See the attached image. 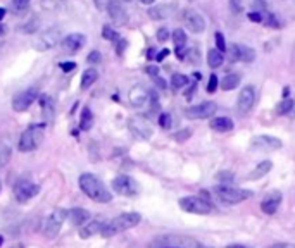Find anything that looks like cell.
<instances>
[{
  "label": "cell",
  "mask_w": 295,
  "mask_h": 248,
  "mask_svg": "<svg viewBox=\"0 0 295 248\" xmlns=\"http://www.w3.org/2000/svg\"><path fill=\"white\" fill-rule=\"evenodd\" d=\"M224 248H250V246H247V245H240V243H233V245H228V246H224Z\"/></svg>",
  "instance_id": "11a10c76"
},
{
  "label": "cell",
  "mask_w": 295,
  "mask_h": 248,
  "mask_svg": "<svg viewBox=\"0 0 295 248\" xmlns=\"http://www.w3.org/2000/svg\"><path fill=\"white\" fill-rule=\"evenodd\" d=\"M66 0H42V6L45 7V9H54V7L61 6V4H64Z\"/></svg>",
  "instance_id": "ee69618b"
},
{
  "label": "cell",
  "mask_w": 295,
  "mask_h": 248,
  "mask_svg": "<svg viewBox=\"0 0 295 248\" xmlns=\"http://www.w3.org/2000/svg\"><path fill=\"white\" fill-rule=\"evenodd\" d=\"M140 2H142L143 6H152V4L155 2V0H140Z\"/></svg>",
  "instance_id": "9f6ffc18"
},
{
  "label": "cell",
  "mask_w": 295,
  "mask_h": 248,
  "mask_svg": "<svg viewBox=\"0 0 295 248\" xmlns=\"http://www.w3.org/2000/svg\"><path fill=\"white\" fill-rule=\"evenodd\" d=\"M188 83H190V80H188V76H185V74H180V72H176V74L171 76V86H173L174 90L185 88Z\"/></svg>",
  "instance_id": "f546056e"
},
{
  "label": "cell",
  "mask_w": 295,
  "mask_h": 248,
  "mask_svg": "<svg viewBox=\"0 0 295 248\" xmlns=\"http://www.w3.org/2000/svg\"><path fill=\"white\" fill-rule=\"evenodd\" d=\"M145 72L149 76H152V78H157L159 76V68L157 66H147L145 68Z\"/></svg>",
  "instance_id": "c3c4849f"
},
{
  "label": "cell",
  "mask_w": 295,
  "mask_h": 248,
  "mask_svg": "<svg viewBox=\"0 0 295 248\" xmlns=\"http://www.w3.org/2000/svg\"><path fill=\"white\" fill-rule=\"evenodd\" d=\"M130 130H131V133L140 140H147L152 136V128H150L149 121L140 118V116L130 119Z\"/></svg>",
  "instance_id": "5bb4252c"
},
{
  "label": "cell",
  "mask_w": 295,
  "mask_h": 248,
  "mask_svg": "<svg viewBox=\"0 0 295 248\" xmlns=\"http://www.w3.org/2000/svg\"><path fill=\"white\" fill-rule=\"evenodd\" d=\"M59 68L64 72H71L76 69V62L75 60H66V62H59Z\"/></svg>",
  "instance_id": "ab89813d"
},
{
  "label": "cell",
  "mask_w": 295,
  "mask_h": 248,
  "mask_svg": "<svg viewBox=\"0 0 295 248\" xmlns=\"http://www.w3.org/2000/svg\"><path fill=\"white\" fill-rule=\"evenodd\" d=\"M66 219H68V210H64V208H56L52 214L47 217L45 226H44V234L49 240L56 238V236L59 234V231H61V228Z\"/></svg>",
  "instance_id": "8992f818"
},
{
  "label": "cell",
  "mask_w": 295,
  "mask_h": 248,
  "mask_svg": "<svg viewBox=\"0 0 295 248\" xmlns=\"http://www.w3.org/2000/svg\"><path fill=\"white\" fill-rule=\"evenodd\" d=\"M197 248H207V246H197Z\"/></svg>",
  "instance_id": "e7e4bbea"
},
{
  "label": "cell",
  "mask_w": 295,
  "mask_h": 248,
  "mask_svg": "<svg viewBox=\"0 0 295 248\" xmlns=\"http://www.w3.org/2000/svg\"><path fill=\"white\" fill-rule=\"evenodd\" d=\"M171 36H173L174 54H176L178 60H185V57H186V42H188V38H186L185 30H181V28L174 30Z\"/></svg>",
  "instance_id": "e0dca14e"
},
{
  "label": "cell",
  "mask_w": 295,
  "mask_h": 248,
  "mask_svg": "<svg viewBox=\"0 0 295 248\" xmlns=\"http://www.w3.org/2000/svg\"><path fill=\"white\" fill-rule=\"evenodd\" d=\"M214 38H216V45H217V50H219V52H226L228 50V45H226V42H224V36H223V33H219V31H217V33L214 34Z\"/></svg>",
  "instance_id": "74e56055"
},
{
  "label": "cell",
  "mask_w": 295,
  "mask_h": 248,
  "mask_svg": "<svg viewBox=\"0 0 295 248\" xmlns=\"http://www.w3.org/2000/svg\"><path fill=\"white\" fill-rule=\"evenodd\" d=\"M68 219L71 220V224L73 226H85V224L90 220V212L88 210H85V208H80V207H76V208H69L68 210Z\"/></svg>",
  "instance_id": "44dd1931"
},
{
  "label": "cell",
  "mask_w": 295,
  "mask_h": 248,
  "mask_svg": "<svg viewBox=\"0 0 295 248\" xmlns=\"http://www.w3.org/2000/svg\"><path fill=\"white\" fill-rule=\"evenodd\" d=\"M228 59L233 62H254L255 60V50L242 44H233L226 50Z\"/></svg>",
  "instance_id": "9c48e42d"
},
{
  "label": "cell",
  "mask_w": 295,
  "mask_h": 248,
  "mask_svg": "<svg viewBox=\"0 0 295 248\" xmlns=\"http://www.w3.org/2000/svg\"><path fill=\"white\" fill-rule=\"evenodd\" d=\"M247 18L250 19L252 22H262L264 21V16L261 12H257V10H252V12H248Z\"/></svg>",
  "instance_id": "bcb514c9"
},
{
  "label": "cell",
  "mask_w": 295,
  "mask_h": 248,
  "mask_svg": "<svg viewBox=\"0 0 295 248\" xmlns=\"http://www.w3.org/2000/svg\"><path fill=\"white\" fill-rule=\"evenodd\" d=\"M40 193V186L35 184L33 181L30 180H21L14 184V196L19 204H26L30 202L33 196H37Z\"/></svg>",
  "instance_id": "52a82bcc"
},
{
  "label": "cell",
  "mask_w": 295,
  "mask_h": 248,
  "mask_svg": "<svg viewBox=\"0 0 295 248\" xmlns=\"http://www.w3.org/2000/svg\"><path fill=\"white\" fill-rule=\"evenodd\" d=\"M85 44H87V36L81 33H71L66 38H62V42H61L62 48L69 54H75L78 50H81L85 46Z\"/></svg>",
  "instance_id": "9a60e30c"
},
{
  "label": "cell",
  "mask_w": 295,
  "mask_h": 248,
  "mask_svg": "<svg viewBox=\"0 0 295 248\" xmlns=\"http://www.w3.org/2000/svg\"><path fill=\"white\" fill-rule=\"evenodd\" d=\"M155 34H157V40H159V42H166V40H168V38L171 36V33H169L168 28H159L157 33H155Z\"/></svg>",
  "instance_id": "f6af8a7d"
},
{
  "label": "cell",
  "mask_w": 295,
  "mask_h": 248,
  "mask_svg": "<svg viewBox=\"0 0 295 248\" xmlns=\"http://www.w3.org/2000/svg\"><path fill=\"white\" fill-rule=\"evenodd\" d=\"M223 62H224L223 52H219L217 48H211L207 52V64H209V68H212V69L221 68V66H223Z\"/></svg>",
  "instance_id": "4316f807"
},
{
  "label": "cell",
  "mask_w": 295,
  "mask_h": 248,
  "mask_svg": "<svg viewBox=\"0 0 295 248\" xmlns=\"http://www.w3.org/2000/svg\"><path fill=\"white\" fill-rule=\"evenodd\" d=\"M293 112H295V104H293Z\"/></svg>",
  "instance_id": "03108f58"
},
{
  "label": "cell",
  "mask_w": 295,
  "mask_h": 248,
  "mask_svg": "<svg viewBox=\"0 0 295 248\" xmlns=\"http://www.w3.org/2000/svg\"><path fill=\"white\" fill-rule=\"evenodd\" d=\"M154 81H155V86L157 88H161V90H166V88H168V84H166V81L162 80V78H154Z\"/></svg>",
  "instance_id": "816d5d0a"
},
{
  "label": "cell",
  "mask_w": 295,
  "mask_h": 248,
  "mask_svg": "<svg viewBox=\"0 0 295 248\" xmlns=\"http://www.w3.org/2000/svg\"><path fill=\"white\" fill-rule=\"evenodd\" d=\"M149 98H150V93L143 90L142 86H135L133 90L130 92V102L133 104L135 107H142Z\"/></svg>",
  "instance_id": "603a6c76"
},
{
  "label": "cell",
  "mask_w": 295,
  "mask_h": 248,
  "mask_svg": "<svg viewBox=\"0 0 295 248\" xmlns=\"http://www.w3.org/2000/svg\"><path fill=\"white\" fill-rule=\"evenodd\" d=\"M281 200H283V196H281V193L279 192L267 193L261 202V210L267 216H273L274 212L278 210L279 205H281Z\"/></svg>",
  "instance_id": "2e32d148"
},
{
  "label": "cell",
  "mask_w": 295,
  "mask_h": 248,
  "mask_svg": "<svg viewBox=\"0 0 295 248\" xmlns=\"http://www.w3.org/2000/svg\"><path fill=\"white\" fill-rule=\"evenodd\" d=\"M240 81H242V76L236 74V72H230V74H226L223 80H221L219 86L223 88L224 92H231V90H235V88L238 86Z\"/></svg>",
  "instance_id": "cb8c5ba5"
},
{
  "label": "cell",
  "mask_w": 295,
  "mask_h": 248,
  "mask_svg": "<svg viewBox=\"0 0 295 248\" xmlns=\"http://www.w3.org/2000/svg\"><path fill=\"white\" fill-rule=\"evenodd\" d=\"M271 248H295L293 243H278V245H273Z\"/></svg>",
  "instance_id": "f5cc1de1"
},
{
  "label": "cell",
  "mask_w": 295,
  "mask_h": 248,
  "mask_svg": "<svg viewBox=\"0 0 295 248\" xmlns=\"http://www.w3.org/2000/svg\"><path fill=\"white\" fill-rule=\"evenodd\" d=\"M107 12H109V18H111L116 24H124V22L128 21L126 10H124L121 0H109Z\"/></svg>",
  "instance_id": "ac0fdd59"
},
{
  "label": "cell",
  "mask_w": 295,
  "mask_h": 248,
  "mask_svg": "<svg viewBox=\"0 0 295 248\" xmlns=\"http://www.w3.org/2000/svg\"><path fill=\"white\" fill-rule=\"evenodd\" d=\"M214 193L223 204H228V205L242 204V202L254 196V192H252V190H240V188H233V186H228V184H219L214 190Z\"/></svg>",
  "instance_id": "277c9868"
},
{
  "label": "cell",
  "mask_w": 295,
  "mask_h": 248,
  "mask_svg": "<svg viewBox=\"0 0 295 248\" xmlns=\"http://www.w3.org/2000/svg\"><path fill=\"white\" fill-rule=\"evenodd\" d=\"M2 243H4V236L0 234V246H2Z\"/></svg>",
  "instance_id": "94428289"
},
{
  "label": "cell",
  "mask_w": 295,
  "mask_h": 248,
  "mask_svg": "<svg viewBox=\"0 0 295 248\" xmlns=\"http://www.w3.org/2000/svg\"><path fill=\"white\" fill-rule=\"evenodd\" d=\"M255 104V88L254 86H243L242 90H240V95L238 98H236V108H238V112L242 116H245L250 112V108L254 107Z\"/></svg>",
  "instance_id": "7c38bea8"
},
{
  "label": "cell",
  "mask_w": 295,
  "mask_h": 248,
  "mask_svg": "<svg viewBox=\"0 0 295 248\" xmlns=\"http://www.w3.org/2000/svg\"><path fill=\"white\" fill-rule=\"evenodd\" d=\"M217 86H219V80H217L216 74H211L207 83V93H214L217 90Z\"/></svg>",
  "instance_id": "f35d334b"
},
{
  "label": "cell",
  "mask_w": 295,
  "mask_h": 248,
  "mask_svg": "<svg viewBox=\"0 0 295 248\" xmlns=\"http://www.w3.org/2000/svg\"><path fill=\"white\" fill-rule=\"evenodd\" d=\"M252 146L257 150H278L283 146V143L274 136L261 134V136H255L254 140H252Z\"/></svg>",
  "instance_id": "d6986e66"
},
{
  "label": "cell",
  "mask_w": 295,
  "mask_h": 248,
  "mask_svg": "<svg viewBox=\"0 0 295 248\" xmlns=\"http://www.w3.org/2000/svg\"><path fill=\"white\" fill-rule=\"evenodd\" d=\"M230 6H231L233 12H236V14H238L240 10L243 9V4L240 2V0H230Z\"/></svg>",
  "instance_id": "7dc6e473"
},
{
  "label": "cell",
  "mask_w": 295,
  "mask_h": 248,
  "mask_svg": "<svg viewBox=\"0 0 295 248\" xmlns=\"http://www.w3.org/2000/svg\"><path fill=\"white\" fill-rule=\"evenodd\" d=\"M4 34H6V26L0 22V36H4Z\"/></svg>",
  "instance_id": "680465c9"
},
{
  "label": "cell",
  "mask_w": 295,
  "mask_h": 248,
  "mask_svg": "<svg viewBox=\"0 0 295 248\" xmlns=\"http://www.w3.org/2000/svg\"><path fill=\"white\" fill-rule=\"evenodd\" d=\"M90 64H99L100 60H102V56H100L99 50H92L90 54H88V59H87Z\"/></svg>",
  "instance_id": "7bdbcfd3"
},
{
  "label": "cell",
  "mask_w": 295,
  "mask_h": 248,
  "mask_svg": "<svg viewBox=\"0 0 295 248\" xmlns=\"http://www.w3.org/2000/svg\"><path fill=\"white\" fill-rule=\"evenodd\" d=\"M97 78H99V72H97V69H87V71L81 74L80 88H81V90H88V88H90L92 84L97 81Z\"/></svg>",
  "instance_id": "484cf974"
},
{
  "label": "cell",
  "mask_w": 295,
  "mask_h": 248,
  "mask_svg": "<svg viewBox=\"0 0 295 248\" xmlns=\"http://www.w3.org/2000/svg\"><path fill=\"white\" fill-rule=\"evenodd\" d=\"M168 56H169V50H168V48H164V50H161V52H157V56H155V60L161 62V60H164Z\"/></svg>",
  "instance_id": "f907efd6"
},
{
  "label": "cell",
  "mask_w": 295,
  "mask_h": 248,
  "mask_svg": "<svg viewBox=\"0 0 295 248\" xmlns=\"http://www.w3.org/2000/svg\"><path fill=\"white\" fill-rule=\"evenodd\" d=\"M155 56H157L155 48H149V52H147V59H155Z\"/></svg>",
  "instance_id": "db71d44e"
},
{
  "label": "cell",
  "mask_w": 295,
  "mask_h": 248,
  "mask_svg": "<svg viewBox=\"0 0 295 248\" xmlns=\"http://www.w3.org/2000/svg\"><path fill=\"white\" fill-rule=\"evenodd\" d=\"M216 110H217L216 102H202V104H197V106L185 108V118L186 119H209L214 116Z\"/></svg>",
  "instance_id": "8fae6325"
},
{
  "label": "cell",
  "mask_w": 295,
  "mask_h": 248,
  "mask_svg": "<svg viewBox=\"0 0 295 248\" xmlns=\"http://www.w3.org/2000/svg\"><path fill=\"white\" fill-rule=\"evenodd\" d=\"M44 124H31V126L26 128L25 131L19 136V150L21 152H33L40 146L42 140H44Z\"/></svg>",
  "instance_id": "3957f363"
},
{
  "label": "cell",
  "mask_w": 295,
  "mask_h": 248,
  "mask_svg": "<svg viewBox=\"0 0 295 248\" xmlns=\"http://www.w3.org/2000/svg\"><path fill=\"white\" fill-rule=\"evenodd\" d=\"M166 12H168V7H152V9H149L150 19H164L168 16Z\"/></svg>",
  "instance_id": "e575fe53"
},
{
  "label": "cell",
  "mask_w": 295,
  "mask_h": 248,
  "mask_svg": "<svg viewBox=\"0 0 295 248\" xmlns=\"http://www.w3.org/2000/svg\"><path fill=\"white\" fill-rule=\"evenodd\" d=\"M93 6H95L99 10H104V9H107L109 0H93Z\"/></svg>",
  "instance_id": "681fc988"
},
{
  "label": "cell",
  "mask_w": 295,
  "mask_h": 248,
  "mask_svg": "<svg viewBox=\"0 0 295 248\" xmlns=\"http://www.w3.org/2000/svg\"><path fill=\"white\" fill-rule=\"evenodd\" d=\"M80 190L93 202H99V204H107L112 200V193L107 190V186L95 176V174L85 172L80 176Z\"/></svg>",
  "instance_id": "6da1fadb"
},
{
  "label": "cell",
  "mask_w": 295,
  "mask_h": 248,
  "mask_svg": "<svg viewBox=\"0 0 295 248\" xmlns=\"http://www.w3.org/2000/svg\"><path fill=\"white\" fill-rule=\"evenodd\" d=\"M30 2L31 0H11V9H13V12H16V14L25 12V10L30 7Z\"/></svg>",
  "instance_id": "d6a6232c"
},
{
  "label": "cell",
  "mask_w": 295,
  "mask_h": 248,
  "mask_svg": "<svg viewBox=\"0 0 295 248\" xmlns=\"http://www.w3.org/2000/svg\"><path fill=\"white\" fill-rule=\"evenodd\" d=\"M6 12H7V10L4 9V7H0V21H2V19L6 18Z\"/></svg>",
  "instance_id": "6f0895ef"
},
{
  "label": "cell",
  "mask_w": 295,
  "mask_h": 248,
  "mask_svg": "<svg viewBox=\"0 0 295 248\" xmlns=\"http://www.w3.org/2000/svg\"><path fill=\"white\" fill-rule=\"evenodd\" d=\"M216 180L219 181L221 184H228V186H231L233 180H235V176H233V172H230V170H221V172H217Z\"/></svg>",
  "instance_id": "836d02e7"
},
{
  "label": "cell",
  "mask_w": 295,
  "mask_h": 248,
  "mask_svg": "<svg viewBox=\"0 0 295 248\" xmlns=\"http://www.w3.org/2000/svg\"><path fill=\"white\" fill-rule=\"evenodd\" d=\"M171 124H173V118H171V114H168V112H162V114L159 116V126H161L162 130H169Z\"/></svg>",
  "instance_id": "d590c367"
},
{
  "label": "cell",
  "mask_w": 295,
  "mask_h": 248,
  "mask_svg": "<svg viewBox=\"0 0 295 248\" xmlns=\"http://www.w3.org/2000/svg\"><path fill=\"white\" fill-rule=\"evenodd\" d=\"M192 128H185V130H180L178 133H174V140L176 142H180V143H183V142H186L190 136H192Z\"/></svg>",
  "instance_id": "8d00e7d4"
},
{
  "label": "cell",
  "mask_w": 295,
  "mask_h": 248,
  "mask_svg": "<svg viewBox=\"0 0 295 248\" xmlns=\"http://www.w3.org/2000/svg\"><path fill=\"white\" fill-rule=\"evenodd\" d=\"M11 248H25V245H23V243H18V245H13Z\"/></svg>",
  "instance_id": "91938a15"
},
{
  "label": "cell",
  "mask_w": 295,
  "mask_h": 248,
  "mask_svg": "<svg viewBox=\"0 0 295 248\" xmlns=\"http://www.w3.org/2000/svg\"><path fill=\"white\" fill-rule=\"evenodd\" d=\"M140 220H142V216H140L138 212H124V214L114 217V219H111L109 222L104 224V230L100 234L106 236V238L119 234V232L128 231V230H131V228L138 226Z\"/></svg>",
  "instance_id": "7a4b0ae2"
},
{
  "label": "cell",
  "mask_w": 295,
  "mask_h": 248,
  "mask_svg": "<svg viewBox=\"0 0 295 248\" xmlns=\"http://www.w3.org/2000/svg\"><path fill=\"white\" fill-rule=\"evenodd\" d=\"M38 98V90L37 88H28V90L18 93L13 98V108L16 112H25L26 108L31 107V104Z\"/></svg>",
  "instance_id": "4fadbf2b"
},
{
  "label": "cell",
  "mask_w": 295,
  "mask_h": 248,
  "mask_svg": "<svg viewBox=\"0 0 295 248\" xmlns=\"http://www.w3.org/2000/svg\"><path fill=\"white\" fill-rule=\"evenodd\" d=\"M181 19H183L185 26L192 33H204L205 30V19L199 10L195 9H185L181 12Z\"/></svg>",
  "instance_id": "30bf717a"
},
{
  "label": "cell",
  "mask_w": 295,
  "mask_h": 248,
  "mask_svg": "<svg viewBox=\"0 0 295 248\" xmlns=\"http://www.w3.org/2000/svg\"><path fill=\"white\" fill-rule=\"evenodd\" d=\"M102 36L106 38V40H109V42H112V44H116V42L119 40V33L118 31H116L114 28H112V26H109V24H106L102 28Z\"/></svg>",
  "instance_id": "1f68e13d"
},
{
  "label": "cell",
  "mask_w": 295,
  "mask_h": 248,
  "mask_svg": "<svg viewBox=\"0 0 295 248\" xmlns=\"http://www.w3.org/2000/svg\"><path fill=\"white\" fill-rule=\"evenodd\" d=\"M180 207H181V210L190 212V214H197V216H205L212 212V204L200 195L183 196V198H180Z\"/></svg>",
  "instance_id": "5b68a950"
},
{
  "label": "cell",
  "mask_w": 295,
  "mask_h": 248,
  "mask_svg": "<svg viewBox=\"0 0 295 248\" xmlns=\"http://www.w3.org/2000/svg\"><path fill=\"white\" fill-rule=\"evenodd\" d=\"M164 248H180V246H164Z\"/></svg>",
  "instance_id": "6125c7cd"
},
{
  "label": "cell",
  "mask_w": 295,
  "mask_h": 248,
  "mask_svg": "<svg viewBox=\"0 0 295 248\" xmlns=\"http://www.w3.org/2000/svg\"><path fill=\"white\" fill-rule=\"evenodd\" d=\"M11 155H13V150H11V146L6 145V143H0V168H4V166L9 164Z\"/></svg>",
  "instance_id": "4dcf8cb0"
},
{
  "label": "cell",
  "mask_w": 295,
  "mask_h": 248,
  "mask_svg": "<svg viewBox=\"0 0 295 248\" xmlns=\"http://www.w3.org/2000/svg\"><path fill=\"white\" fill-rule=\"evenodd\" d=\"M121 2H131V0H121Z\"/></svg>",
  "instance_id": "be15d7a7"
},
{
  "label": "cell",
  "mask_w": 295,
  "mask_h": 248,
  "mask_svg": "<svg viewBox=\"0 0 295 248\" xmlns=\"http://www.w3.org/2000/svg\"><path fill=\"white\" fill-rule=\"evenodd\" d=\"M112 190L123 196H135L138 193V183L130 176H116L112 180Z\"/></svg>",
  "instance_id": "ba28073f"
},
{
  "label": "cell",
  "mask_w": 295,
  "mask_h": 248,
  "mask_svg": "<svg viewBox=\"0 0 295 248\" xmlns=\"http://www.w3.org/2000/svg\"><path fill=\"white\" fill-rule=\"evenodd\" d=\"M209 126H211V130L216 131V133H230L233 128H235V124H233L230 118L221 116V118H212Z\"/></svg>",
  "instance_id": "7402d4cb"
},
{
  "label": "cell",
  "mask_w": 295,
  "mask_h": 248,
  "mask_svg": "<svg viewBox=\"0 0 295 248\" xmlns=\"http://www.w3.org/2000/svg\"><path fill=\"white\" fill-rule=\"evenodd\" d=\"M114 46H116V54H118V56H123V52L126 50V46H128V42L124 40V38H119V40L114 44Z\"/></svg>",
  "instance_id": "60d3db41"
},
{
  "label": "cell",
  "mask_w": 295,
  "mask_h": 248,
  "mask_svg": "<svg viewBox=\"0 0 295 248\" xmlns=\"http://www.w3.org/2000/svg\"><path fill=\"white\" fill-rule=\"evenodd\" d=\"M262 22H266L269 28H274V30H279V22L276 21V18H274V14H267V18L264 19Z\"/></svg>",
  "instance_id": "b9f144b4"
},
{
  "label": "cell",
  "mask_w": 295,
  "mask_h": 248,
  "mask_svg": "<svg viewBox=\"0 0 295 248\" xmlns=\"http://www.w3.org/2000/svg\"><path fill=\"white\" fill-rule=\"evenodd\" d=\"M273 169V162L271 160H262L259 166H255V169L252 170L250 174H248V180L255 181V180H261L262 176H266L269 170Z\"/></svg>",
  "instance_id": "d4e9b609"
},
{
  "label": "cell",
  "mask_w": 295,
  "mask_h": 248,
  "mask_svg": "<svg viewBox=\"0 0 295 248\" xmlns=\"http://www.w3.org/2000/svg\"><path fill=\"white\" fill-rule=\"evenodd\" d=\"M293 104H295L293 98H283L276 106V114L286 116V114H290V112H293Z\"/></svg>",
  "instance_id": "f1b7e54d"
},
{
  "label": "cell",
  "mask_w": 295,
  "mask_h": 248,
  "mask_svg": "<svg viewBox=\"0 0 295 248\" xmlns=\"http://www.w3.org/2000/svg\"><path fill=\"white\" fill-rule=\"evenodd\" d=\"M92 124H93V114H92L90 108L85 107L83 110H81V116H80V130L88 131L92 128Z\"/></svg>",
  "instance_id": "83f0119b"
},
{
  "label": "cell",
  "mask_w": 295,
  "mask_h": 248,
  "mask_svg": "<svg viewBox=\"0 0 295 248\" xmlns=\"http://www.w3.org/2000/svg\"><path fill=\"white\" fill-rule=\"evenodd\" d=\"M104 220H100V219H95V220H88L85 226H81V230H80V238H83V240H87V238H92L93 234H100L104 230Z\"/></svg>",
  "instance_id": "ffe728a7"
}]
</instances>
